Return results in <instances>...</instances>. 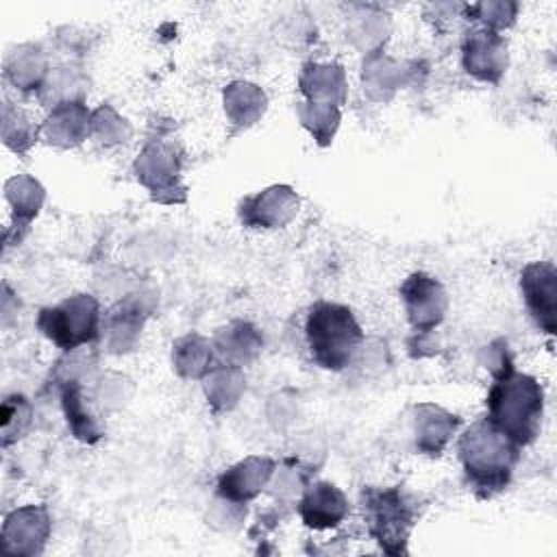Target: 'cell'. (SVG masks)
I'll return each mask as SVG.
<instances>
[{"instance_id": "obj_1", "label": "cell", "mask_w": 557, "mask_h": 557, "mask_svg": "<svg viewBox=\"0 0 557 557\" xmlns=\"http://www.w3.org/2000/svg\"><path fill=\"white\" fill-rule=\"evenodd\" d=\"M492 379L494 381L485 398V418L516 446H529L542 426L544 387L535 376L516 370L507 344L496 350V359L492 361Z\"/></svg>"}, {"instance_id": "obj_2", "label": "cell", "mask_w": 557, "mask_h": 557, "mask_svg": "<svg viewBox=\"0 0 557 557\" xmlns=\"http://www.w3.org/2000/svg\"><path fill=\"white\" fill-rule=\"evenodd\" d=\"M457 453L463 476L479 498H490L503 492L520 461V446H516L485 416L474 420L459 435Z\"/></svg>"}, {"instance_id": "obj_3", "label": "cell", "mask_w": 557, "mask_h": 557, "mask_svg": "<svg viewBox=\"0 0 557 557\" xmlns=\"http://www.w3.org/2000/svg\"><path fill=\"white\" fill-rule=\"evenodd\" d=\"M305 337L311 359L324 370L339 372L357 355L363 331L350 307L320 300L309 307Z\"/></svg>"}, {"instance_id": "obj_4", "label": "cell", "mask_w": 557, "mask_h": 557, "mask_svg": "<svg viewBox=\"0 0 557 557\" xmlns=\"http://www.w3.org/2000/svg\"><path fill=\"white\" fill-rule=\"evenodd\" d=\"M368 533L387 555H405L418 520L416 500L400 487H368L361 494Z\"/></svg>"}, {"instance_id": "obj_5", "label": "cell", "mask_w": 557, "mask_h": 557, "mask_svg": "<svg viewBox=\"0 0 557 557\" xmlns=\"http://www.w3.org/2000/svg\"><path fill=\"white\" fill-rule=\"evenodd\" d=\"M100 324V305L91 294L67 296L37 315V329L65 352L96 342Z\"/></svg>"}, {"instance_id": "obj_6", "label": "cell", "mask_w": 557, "mask_h": 557, "mask_svg": "<svg viewBox=\"0 0 557 557\" xmlns=\"http://www.w3.org/2000/svg\"><path fill=\"white\" fill-rule=\"evenodd\" d=\"M183 152L176 141L165 137H152L133 163L135 178L150 191L152 200L163 205L185 202V185L181 183Z\"/></svg>"}, {"instance_id": "obj_7", "label": "cell", "mask_w": 557, "mask_h": 557, "mask_svg": "<svg viewBox=\"0 0 557 557\" xmlns=\"http://www.w3.org/2000/svg\"><path fill=\"white\" fill-rule=\"evenodd\" d=\"M400 300L411 329L420 335L435 331L448 311L444 285L426 272H413L403 281Z\"/></svg>"}, {"instance_id": "obj_8", "label": "cell", "mask_w": 557, "mask_h": 557, "mask_svg": "<svg viewBox=\"0 0 557 557\" xmlns=\"http://www.w3.org/2000/svg\"><path fill=\"white\" fill-rule=\"evenodd\" d=\"M520 292L535 326L546 335L557 333V268L533 261L520 272Z\"/></svg>"}, {"instance_id": "obj_9", "label": "cell", "mask_w": 557, "mask_h": 557, "mask_svg": "<svg viewBox=\"0 0 557 557\" xmlns=\"http://www.w3.org/2000/svg\"><path fill=\"white\" fill-rule=\"evenodd\" d=\"M461 63L470 76L496 85L509 63L507 39L483 26L470 30L461 41Z\"/></svg>"}, {"instance_id": "obj_10", "label": "cell", "mask_w": 557, "mask_h": 557, "mask_svg": "<svg viewBox=\"0 0 557 557\" xmlns=\"http://www.w3.org/2000/svg\"><path fill=\"white\" fill-rule=\"evenodd\" d=\"M300 207L298 194L289 185H272L239 202V220L250 228H281L289 224Z\"/></svg>"}, {"instance_id": "obj_11", "label": "cell", "mask_w": 557, "mask_h": 557, "mask_svg": "<svg viewBox=\"0 0 557 557\" xmlns=\"http://www.w3.org/2000/svg\"><path fill=\"white\" fill-rule=\"evenodd\" d=\"M50 537V516L41 505L13 509L2 524V548L11 555H39Z\"/></svg>"}, {"instance_id": "obj_12", "label": "cell", "mask_w": 557, "mask_h": 557, "mask_svg": "<svg viewBox=\"0 0 557 557\" xmlns=\"http://www.w3.org/2000/svg\"><path fill=\"white\" fill-rule=\"evenodd\" d=\"M274 459L265 455H250L218 476L215 492L228 503H248L261 494L274 474Z\"/></svg>"}, {"instance_id": "obj_13", "label": "cell", "mask_w": 557, "mask_h": 557, "mask_svg": "<svg viewBox=\"0 0 557 557\" xmlns=\"http://www.w3.org/2000/svg\"><path fill=\"white\" fill-rule=\"evenodd\" d=\"M348 498L344 492L329 481H311L305 485L298 500V513L305 527L324 531L333 529L348 516Z\"/></svg>"}, {"instance_id": "obj_14", "label": "cell", "mask_w": 557, "mask_h": 557, "mask_svg": "<svg viewBox=\"0 0 557 557\" xmlns=\"http://www.w3.org/2000/svg\"><path fill=\"white\" fill-rule=\"evenodd\" d=\"M148 318V309L137 298H124L113 305L100 324V335L109 352L122 355L135 348L144 322Z\"/></svg>"}, {"instance_id": "obj_15", "label": "cell", "mask_w": 557, "mask_h": 557, "mask_svg": "<svg viewBox=\"0 0 557 557\" xmlns=\"http://www.w3.org/2000/svg\"><path fill=\"white\" fill-rule=\"evenodd\" d=\"M91 133V113L83 100H67L52 107L46 122L41 124V135L48 144L57 148H74Z\"/></svg>"}, {"instance_id": "obj_16", "label": "cell", "mask_w": 557, "mask_h": 557, "mask_svg": "<svg viewBox=\"0 0 557 557\" xmlns=\"http://www.w3.org/2000/svg\"><path fill=\"white\" fill-rule=\"evenodd\" d=\"M298 87L307 102L342 107L348 96V83L339 63H307L300 70Z\"/></svg>"}, {"instance_id": "obj_17", "label": "cell", "mask_w": 557, "mask_h": 557, "mask_svg": "<svg viewBox=\"0 0 557 557\" xmlns=\"http://www.w3.org/2000/svg\"><path fill=\"white\" fill-rule=\"evenodd\" d=\"M413 433L416 448L424 455H442L450 437L459 429V418L433 403H422L413 407Z\"/></svg>"}, {"instance_id": "obj_18", "label": "cell", "mask_w": 557, "mask_h": 557, "mask_svg": "<svg viewBox=\"0 0 557 557\" xmlns=\"http://www.w3.org/2000/svg\"><path fill=\"white\" fill-rule=\"evenodd\" d=\"M263 346V337L250 322H233L218 331L213 339V348L220 355V361L233 366L250 363Z\"/></svg>"}, {"instance_id": "obj_19", "label": "cell", "mask_w": 557, "mask_h": 557, "mask_svg": "<svg viewBox=\"0 0 557 557\" xmlns=\"http://www.w3.org/2000/svg\"><path fill=\"white\" fill-rule=\"evenodd\" d=\"M172 363L183 379H205L215 366L213 342L198 333H187L172 346Z\"/></svg>"}, {"instance_id": "obj_20", "label": "cell", "mask_w": 557, "mask_h": 557, "mask_svg": "<svg viewBox=\"0 0 557 557\" xmlns=\"http://www.w3.org/2000/svg\"><path fill=\"white\" fill-rule=\"evenodd\" d=\"M61 407L72 435L85 444H96L102 437V429L85 405L83 387L76 379H65L61 383Z\"/></svg>"}, {"instance_id": "obj_21", "label": "cell", "mask_w": 557, "mask_h": 557, "mask_svg": "<svg viewBox=\"0 0 557 557\" xmlns=\"http://www.w3.org/2000/svg\"><path fill=\"white\" fill-rule=\"evenodd\" d=\"M265 104H268L265 94L261 91V87L252 83L237 81L224 89V109L235 126L246 128L255 124L263 115Z\"/></svg>"}, {"instance_id": "obj_22", "label": "cell", "mask_w": 557, "mask_h": 557, "mask_svg": "<svg viewBox=\"0 0 557 557\" xmlns=\"http://www.w3.org/2000/svg\"><path fill=\"white\" fill-rule=\"evenodd\" d=\"M4 191L13 211L15 228L26 231L44 205V198H46L44 187L33 176L17 174L11 181H7Z\"/></svg>"}, {"instance_id": "obj_23", "label": "cell", "mask_w": 557, "mask_h": 557, "mask_svg": "<svg viewBox=\"0 0 557 557\" xmlns=\"http://www.w3.org/2000/svg\"><path fill=\"white\" fill-rule=\"evenodd\" d=\"M244 389V374L239 366L218 361L205 376V394L213 409H231Z\"/></svg>"}, {"instance_id": "obj_24", "label": "cell", "mask_w": 557, "mask_h": 557, "mask_svg": "<svg viewBox=\"0 0 557 557\" xmlns=\"http://www.w3.org/2000/svg\"><path fill=\"white\" fill-rule=\"evenodd\" d=\"M7 76L24 91H39L48 76V67L39 50L20 48V52L7 61Z\"/></svg>"}, {"instance_id": "obj_25", "label": "cell", "mask_w": 557, "mask_h": 557, "mask_svg": "<svg viewBox=\"0 0 557 557\" xmlns=\"http://www.w3.org/2000/svg\"><path fill=\"white\" fill-rule=\"evenodd\" d=\"M39 133H41V126L33 124L22 109H15L11 102H4L2 139L11 150H15L17 154H26V150L37 141Z\"/></svg>"}, {"instance_id": "obj_26", "label": "cell", "mask_w": 557, "mask_h": 557, "mask_svg": "<svg viewBox=\"0 0 557 557\" xmlns=\"http://www.w3.org/2000/svg\"><path fill=\"white\" fill-rule=\"evenodd\" d=\"M298 117L320 146H329L339 126V107L315 104L305 100L298 104Z\"/></svg>"}, {"instance_id": "obj_27", "label": "cell", "mask_w": 557, "mask_h": 557, "mask_svg": "<svg viewBox=\"0 0 557 557\" xmlns=\"http://www.w3.org/2000/svg\"><path fill=\"white\" fill-rule=\"evenodd\" d=\"M30 403L22 394L7 396L2 403V446L17 442L30 426Z\"/></svg>"}, {"instance_id": "obj_28", "label": "cell", "mask_w": 557, "mask_h": 557, "mask_svg": "<svg viewBox=\"0 0 557 557\" xmlns=\"http://www.w3.org/2000/svg\"><path fill=\"white\" fill-rule=\"evenodd\" d=\"M468 20L481 22L483 28L500 33L503 28H509L518 15V4L509 0H496V2H476L468 7Z\"/></svg>"}, {"instance_id": "obj_29", "label": "cell", "mask_w": 557, "mask_h": 557, "mask_svg": "<svg viewBox=\"0 0 557 557\" xmlns=\"http://www.w3.org/2000/svg\"><path fill=\"white\" fill-rule=\"evenodd\" d=\"M91 135L107 146L120 144L128 139L131 126L109 104H102L91 113Z\"/></svg>"}]
</instances>
